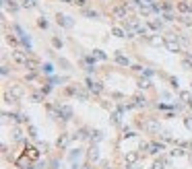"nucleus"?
Returning a JSON list of instances; mask_svg holds the SVG:
<instances>
[{
    "label": "nucleus",
    "instance_id": "2",
    "mask_svg": "<svg viewBox=\"0 0 192 169\" xmlns=\"http://www.w3.org/2000/svg\"><path fill=\"white\" fill-rule=\"evenodd\" d=\"M126 8H128V4H122V6H112L110 15H112L114 19H126Z\"/></svg>",
    "mask_w": 192,
    "mask_h": 169
},
{
    "label": "nucleus",
    "instance_id": "17",
    "mask_svg": "<svg viewBox=\"0 0 192 169\" xmlns=\"http://www.w3.org/2000/svg\"><path fill=\"white\" fill-rule=\"evenodd\" d=\"M58 23H62V25H66V27L70 25V21H66V17H60V15H58Z\"/></svg>",
    "mask_w": 192,
    "mask_h": 169
},
{
    "label": "nucleus",
    "instance_id": "25",
    "mask_svg": "<svg viewBox=\"0 0 192 169\" xmlns=\"http://www.w3.org/2000/svg\"><path fill=\"white\" fill-rule=\"evenodd\" d=\"M186 126L192 128V118H186Z\"/></svg>",
    "mask_w": 192,
    "mask_h": 169
},
{
    "label": "nucleus",
    "instance_id": "23",
    "mask_svg": "<svg viewBox=\"0 0 192 169\" xmlns=\"http://www.w3.org/2000/svg\"><path fill=\"white\" fill-rule=\"evenodd\" d=\"M8 42L12 43V45H17V43H19V42H17V37H15V35H8Z\"/></svg>",
    "mask_w": 192,
    "mask_h": 169
},
{
    "label": "nucleus",
    "instance_id": "6",
    "mask_svg": "<svg viewBox=\"0 0 192 169\" xmlns=\"http://www.w3.org/2000/svg\"><path fill=\"white\" fill-rule=\"evenodd\" d=\"M25 155H29V159H33V161H35V159L39 157V151H37V149H33V146H27V149H25Z\"/></svg>",
    "mask_w": 192,
    "mask_h": 169
},
{
    "label": "nucleus",
    "instance_id": "18",
    "mask_svg": "<svg viewBox=\"0 0 192 169\" xmlns=\"http://www.w3.org/2000/svg\"><path fill=\"white\" fill-rule=\"evenodd\" d=\"M70 4H77V6H85L87 0H70Z\"/></svg>",
    "mask_w": 192,
    "mask_h": 169
},
{
    "label": "nucleus",
    "instance_id": "26",
    "mask_svg": "<svg viewBox=\"0 0 192 169\" xmlns=\"http://www.w3.org/2000/svg\"><path fill=\"white\" fill-rule=\"evenodd\" d=\"M103 169H114V167H110V165H103Z\"/></svg>",
    "mask_w": 192,
    "mask_h": 169
},
{
    "label": "nucleus",
    "instance_id": "14",
    "mask_svg": "<svg viewBox=\"0 0 192 169\" xmlns=\"http://www.w3.org/2000/svg\"><path fill=\"white\" fill-rule=\"evenodd\" d=\"M145 101H147V99H145V97H141V95L132 99V103H134V105H145Z\"/></svg>",
    "mask_w": 192,
    "mask_h": 169
},
{
    "label": "nucleus",
    "instance_id": "27",
    "mask_svg": "<svg viewBox=\"0 0 192 169\" xmlns=\"http://www.w3.org/2000/svg\"><path fill=\"white\" fill-rule=\"evenodd\" d=\"M190 161H192V155H190Z\"/></svg>",
    "mask_w": 192,
    "mask_h": 169
},
{
    "label": "nucleus",
    "instance_id": "8",
    "mask_svg": "<svg viewBox=\"0 0 192 169\" xmlns=\"http://www.w3.org/2000/svg\"><path fill=\"white\" fill-rule=\"evenodd\" d=\"M87 87H89L91 93H101V89H103L99 83H91V81H87Z\"/></svg>",
    "mask_w": 192,
    "mask_h": 169
},
{
    "label": "nucleus",
    "instance_id": "15",
    "mask_svg": "<svg viewBox=\"0 0 192 169\" xmlns=\"http://www.w3.org/2000/svg\"><path fill=\"white\" fill-rule=\"evenodd\" d=\"M60 111H62V114L66 116V120H68V118L72 116V111H70V107H60Z\"/></svg>",
    "mask_w": 192,
    "mask_h": 169
},
{
    "label": "nucleus",
    "instance_id": "13",
    "mask_svg": "<svg viewBox=\"0 0 192 169\" xmlns=\"http://www.w3.org/2000/svg\"><path fill=\"white\" fill-rule=\"evenodd\" d=\"M180 99H182L184 103H190V93H186V91H182V93H180Z\"/></svg>",
    "mask_w": 192,
    "mask_h": 169
},
{
    "label": "nucleus",
    "instance_id": "24",
    "mask_svg": "<svg viewBox=\"0 0 192 169\" xmlns=\"http://www.w3.org/2000/svg\"><path fill=\"white\" fill-rule=\"evenodd\" d=\"M172 155H174V157H180V155H182V151H180V149H174V151H172Z\"/></svg>",
    "mask_w": 192,
    "mask_h": 169
},
{
    "label": "nucleus",
    "instance_id": "16",
    "mask_svg": "<svg viewBox=\"0 0 192 169\" xmlns=\"http://www.w3.org/2000/svg\"><path fill=\"white\" fill-rule=\"evenodd\" d=\"M23 6L25 8H33L35 6V0H23Z\"/></svg>",
    "mask_w": 192,
    "mask_h": 169
},
{
    "label": "nucleus",
    "instance_id": "1",
    "mask_svg": "<svg viewBox=\"0 0 192 169\" xmlns=\"http://www.w3.org/2000/svg\"><path fill=\"white\" fill-rule=\"evenodd\" d=\"M10 58H12V62L15 64H21V66H25L27 64V54L25 52H21V50H15V52H10Z\"/></svg>",
    "mask_w": 192,
    "mask_h": 169
},
{
    "label": "nucleus",
    "instance_id": "10",
    "mask_svg": "<svg viewBox=\"0 0 192 169\" xmlns=\"http://www.w3.org/2000/svg\"><path fill=\"white\" fill-rule=\"evenodd\" d=\"M137 161H139V155L137 153H128L126 155V165H134Z\"/></svg>",
    "mask_w": 192,
    "mask_h": 169
},
{
    "label": "nucleus",
    "instance_id": "4",
    "mask_svg": "<svg viewBox=\"0 0 192 169\" xmlns=\"http://www.w3.org/2000/svg\"><path fill=\"white\" fill-rule=\"evenodd\" d=\"M10 95L17 97V99L23 97V87H21V84H10Z\"/></svg>",
    "mask_w": 192,
    "mask_h": 169
},
{
    "label": "nucleus",
    "instance_id": "22",
    "mask_svg": "<svg viewBox=\"0 0 192 169\" xmlns=\"http://www.w3.org/2000/svg\"><path fill=\"white\" fill-rule=\"evenodd\" d=\"M25 66H27V68H31V70H33V68H35V62H33V60H27V64H25Z\"/></svg>",
    "mask_w": 192,
    "mask_h": 169
},
{
    "label": "nucleus",
    "instance_id": "9",
    "mask_svg": "<svg viewBox=\"0 0 192 169\" xmlns=\"http://www.w3.org/2000/svg\"><path fill=\"white\" fill-rule=\"evenodd\" d=\"M112 33H114L116 37H128V31H124L122 27H114V29H112Z\"/></svg>",
    "mask_w": 192,
    "mask_h": 169
},
{
    "label": "nucleus",
    "instance_id": "11",
    "mask_svg": "<svg viewBox=\"0 0 192 169\" xmlns=\"http://www.w3.org/2000/svg\"><path fill=\"white\" fill-rule=\"evenodd\" d=\"M89 159H91V161H97V159H99V149H97V146H91V149H89Z\"/></svg>",
    "mask_w": 192,
    "mask_h": 169
},
{
    "label": "nucleus",
    "instance_id": "5",
    "mask_svg": "<svg viewBox=\"0 0 192 169\" xmlns=\"http://www.w3.org/2000/svg\"><path fill=\"white\" fill-rule=\"evenodd\" d=\"M56 146L58 149H66L68 146V134H60V138L56 140Z\"/></svg>",
    "mask_w": 192,
    "mask_h": 169
},
{
    "label": "nucleus",
    "instance_id": "20",
    "mask_svg": "<svg viewBox=\"0 0 192 169\" xmlns=\"http://www.w3.org/2000/svg\"><path fill=\"white\" fill-rule=\"evenodd\" d=\"M147 128H149V130H157V124L151 120V122H147Z\"/></svg>",
    "mask_w": 192,
    "mask_h": 169
},
{
    "label": "nucleus",
    "instance_id": "3",
    "mask_svg": "<svg viewBox=\"0 0 192 169\" xmlns=\"http://www.w3.org/2000/svg\"><path fill=\"white\" fill-rule=\"evenodd\" d=\"M165 47H167V52H172V54H176V52H180V45L176 42H172V39H165Z\"/></svg>",
    "mask_w": 192,
    "mask_h": 169
},
{
    "label": "nucleus",
    "instance_id": "7",
    "mask_svg": "<svg viewBox=\"0 0 192 169\" xmlns=\"http://www.w3.org/2000/svg\"><path fill=\"white\" fill-rule=\"evenodd\" d=\"M116 62H118L120 66H128V64H130L128 56H122V54H116Z\"/></svg>",
    "mask_w": 192,
    "mask_h": 169
},
{
    "label": "nucleus",
    "instance_id": "21",
    "mask_svg": "<svg viewBox=\"0 0 192 169\" xmlns=\"http://www.w3.org/2000/svg\"><path fill=\"white\" fill-rule=\"evenodd\" d=\"M182 64H184V68H188V70H192V62H190V60H184Z\"/></svg>",
    "mask_w": 192,
    "mask_h": 169
},
{
    "label": "nucleus",
    "instance_id": "12",
    "mask_svg": "<svg viewBox=\"0 0 192 169\" xmlns=\"http://www.w3.org/2000/svg\"><path fill=\"white\" fill-rule=\"evenodd\" d=\"M159 151H163V144H161V142H153L149 153H159Z\"/></svg>",
    "mask_w": 192,
    "mask_h": 169
},
{
    "label": "nucleus",
    "instance_id": "19",
    "mask_svg": "<svg viewBox=\"0 0 192 169\" xmlns=\"http://www.w3.org/2000/svg\"><path fill=\"white\" fill-rule=\"evenodd\" d=\"M139 87H141V89H147V87H149V81H147V79H141V81H139Z\"/></svg>",
    "mask_w": 192,
    "mask_h": 169
}]
</instances>
